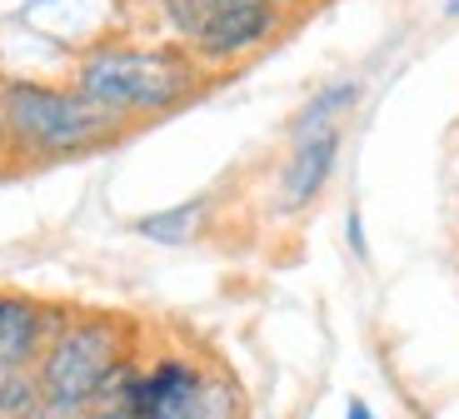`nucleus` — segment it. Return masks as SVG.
<instances>
[{"mask_svg":"<svg viewBox=\"0 0 459 419\" xmlns=\"http://www.w3.org/2000/svg\"><path fill=\"white\" fill-rule=\"evenodd\" d=\"M344 245H350L355 260H369V240H365V215H359V205L344 210Z\"/></svg>","mask_w":459,"mask_h":419,"instance_id":"nucleus-11","label":"nucleus"},{"mask_svg":"<svg viewBox=\"0 0 459 419\" xmlns=\"http://www.w3.org/2000/svg\"><path fill=\"white\" fill-rule=\"evenodd\" d=\"M225 5H280V11H299V5H315V0H225Z\"/></svg>","mask_w":459,"mask_h":419,"instance_id":"nucleus-12","label":"nucleus"},{"mask_svg":"<svg viewBox=\"0 0 459 419\" xmlns=\"http://www.w3.org/2000/svg\"><path fill=\"white\" fill-rule=\"evenodd\" d=\"M190 419H250V399H245V385L225 364H210L200 374L195 405H190Z\"/></svg>","mask_w":459,"mask_h":419,"instance_id":"nucleus-9","label":"nucleus"},{"mask_svg":"<svg viewBox=\"0 0 459 419\" xmlns=\"http://www.w3.org/2000/svg\"><path fill=\"white\" fill-rule=\"evenodd\" d=\"M0 319H5V290H0Z\"/></svg>","mask_w":459,"mask_h":419,"instance_id":"nucleus-17","label":"nucleus"},{"mask_svg":"<svg viewBox=\"0 0 459 419\" xmlns=\"http://www.w3.org/2000/svg\"><path fill=\"white\" fill-rule=\"evenodd\" d=\"M295 11H280V5H225V0H205L200 5V21L190 25L180 46L195 56V65L205 75L220 70H235L245 60H255L260 50H270L280 35L290 31Z\"/></svg>","mask_w":459,"mask_h":419,"instance_id":"nucleus-4","label":"nucleus"},{"mask_svg":"<svg viewBox=\"0 0 459 419\" xmlns=\"http://www.w3.org/2000/svg\"><path fill=\"white\" fill-rule=\"evenodd\" d=\"M25 419H75V415H65V409H56V405H50L46 395H40V405H35V409H30V415H25Z\"/></svg>","mask_w":459,"mask_h":419,"instance_id":"nucleus-13","label":"nucleus"},{"mask_svg":"<svg viewBox=\"0 0 459 419\" xmlns=\"http://www.w3.org/2000/svg\"><path fill=\"white\" fill-rule=\"evenodd\" d=\"M40 405L35 370H0V419H25Z\"/></svg>","mask_w":459,"mask_h":419,"instance_id":"nucleus-10","label":"nucleus"},{"mask_svg":"<svg viewBox=\"0 0 459 419\" xmlns=\"http://www.w3.org/2000/svg\"><path fill=\"white\" fill-rule=\"evenodd\" d=\"M205 360L190 350H160L150 354L130 395V419H190Z\"/></svg>","mask_w":459,"mask_h":419,"instance_id":"nucleus-6","label":"nucleus"},{"mask_svg":"<svg viewBox=\"0 0 459 419\" xmlns=\"http://www.w3.org/2000/svg\"><path fill=\"white\" fill-rule=\"evenodd\" d=\"M344 419H379V415L369 409V399H350V405H344Z\"/></svg>","mask_w":459,"mask_h":419,"instance_id":"nucleus-15","label":"nucleus"},{"mask_svg":"<svg viewBox=\"0 0 459 419\" xmlns=\"http://www.w3.org/2000/svg\"><path fill=\"white\" fill-rule=\"evenodd\" d=\"M135 325L126 315H100V310H75L60 319V329L50 335V345L40 350L35 364V380H40V395L56 409L81 419L91 409L100 380L115 364L135 354Z\"/></svg>","mask_w":459,"mask_h":419,"instance_id":"nucleus-3","label":"nucleus"},{"mask_svg":"<svg viewBox=\"0 0 459 419\" xmlns=\"http://www.w3.org/2000/svg\"><path fill=\"white\" fill-rule=\"evenodd\" d=\"M445 15H449V21H459V0H449V5H445Z\"/></svg>","mask_w":459,"mask_h":419,"instance_id":"nucleus-16","label":"nucleus"},{"mask_svg":"<svg viewBox=\"0 0 459 419\" xmlns=\"http://www.w3.org/2000/svg\"><path fill=\"white\" fill-rule=\"evenodd\" d=\"M0 110L11 130L15 165H65L115 150L130 135V125L81 95L70 80H35L5 75L0 80Z\"/></svg>","mask_w":459,"mask_h":419,"instance_id":"nucleus-2","label":"nucleus"},{"mask_svg":"<svg viewBox=\"0 0 459 419\" xmlns=\"http://www.w3.org/2000/svg\"><path fill=\"white\" fill-rule=\"evenodd\" d=\"M340 150H344V125L290 140V155L280 160L275 190H270V215L295 220L305 210H315V200L330 190L334 170H340Z\"/></svg>","mask_w":459,"mask_h":419,"instance_id":"nucleus-5","label":"nucleus"},{"mask_svg":"<svg viewBox=\"0 0 459 419\" xmlns=\"http://www.w3.org/2000/svg\"><path fill=\"white\" fill-rule=\"evenodd\" d=\"M359 100H365V85H359V80H330V85H320L310 100H305L295 115H290V140L344 125V115L355 110Z\"/></svg>","mask_w":459,"mask_h":419,"instance_id":"nucleus-7","label":"nucleus"},{"mask_svg":"<svg viewBox=\"0 0 459 419\" xmlns=\"http://www.w3.org/2000/svg\"><path fill=\"white\" fill-rule=\"evenodd\" d=\"M5 165H15V155H11V130H5V110H0V170Z\"/></svg>","mask_w":459,"mask_h":419,"instance_id":"nucleus-14","label":"nucleus"},{"mask_svg":"<svg viewBox=\"0 0 459 419\" xmlns=\"http://www.w3.org/2000/svg\"><path fill=\"white\" fill-rule=\"evenodd\" d=\"M65 80L81 95H91L95 105H105L110 115H120L130 130L185 110L210 85V75L195 65V56L175 46V40H155V46L100 40V46L75 56Z\"/></svg>","mask_w":459,"mask_h":419,"instance_id":"nucleus-1","label":"nucleus"},{"mask_svg":"<svg viewBox=\"0 0 459 419\" xmlns=\"http://www.w3.org/2000/svg\"><path fill=\"white\" fill-rule=\"evenodd\" d=\"M215 200L210 195H195V200H180V205H165V210H150V215L135 220V235L150 240V245H190L200 240Z\"/></svg>","mask_w":459,"mask_h":419,"instance_id":"nucleus-8","label":"nucleus"}]
</instances>
